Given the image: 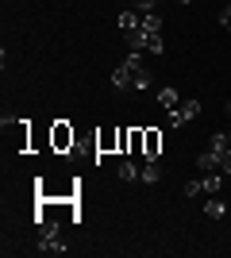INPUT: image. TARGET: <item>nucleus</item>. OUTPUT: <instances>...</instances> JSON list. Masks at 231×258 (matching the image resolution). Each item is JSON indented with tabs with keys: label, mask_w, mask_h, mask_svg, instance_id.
Returning <instances> with one entry per match:
<instances>
[{
	"label": "nucleus",
	"mask_w": 231,
	"mask_h": 258,
	"mask_svg": "<svg viewBox=\"0 0 231 258\" xmlns=\"http://www.w3.org/2000/svg\"><path fill=\"white\" fill-rule=\"evenodd\" d=\"M73 143H77V131L69 127L66 119H54V123H50V147H54L58 154H66V151H73Z\"/></svg>",
	"instance_id": "1"
},
{
	"label": "nucleus",
	"mask_w": 231,
	"mask_h": 258,
	"mask_svg": "<svg viewBox=\"0 0 231 258\" xmlns=\"http://www.w3.org/2000/svg\"><path fill=\"white\" fill-rule=\"evenodd\" d=\"M143 158H162V131L143 127Z\"/></svg>",
	"instance_id": "4"
},
{
	"label": "nucleus",
	"mask_w": 231,
	"mask_h": 258,
	"mask_svg": "<svg viewBox=\"0 0 231 258\" xmlns=\"http://www.w3.org/2000/svg\"><path fill=\"white\" fill-rule=\"evenodd\" d=\"M158 177H162V162H158V158H146V162H143V177H139V181L154 185Z\"/></svg>",
	"instance_id": "11"
},
{
	"label": "nucleus",
	"mask_w": 231,
	"mask_h": 258,
	"mask_svg": "<svg viewBox=\"0 0 231 258\" xmlns=\"http://www.w3.org/2000/svg\"><path fill=\"white\" fill-rule=\"evenodd\" d=\"M197 166H200V173H212V170H220V154L212 151H204V154H197Z\"/></svg>",
	"instance_id": "10"
},
{
	"label": "nucleus",
	"mask_w": 231,
	"mask_h": 258,
	"mask_svg": "<svg viewBox=\"0 0 231 258\" xmlns=\"http://www.w3.org/2000/svg\"><path fill=\"white\" fill-rule=\"evenodd\" d=\"M112 85H116V89H135V70H131V62H123V66H116V70H112Z\"/></svg>",
	"instance_id": "6"
},
{
	"label": "nucleus",
	"mask_w": 231,
	"mask_h": 258,
	"mask_svg": "<svg viewBox=\"0 0 231 258\" xmlns=\"http://www.w3.org/2000/svg\"><path fill=\"white\" fill-rule=\"evenodd\" d=\"M197 116H200V100H181V104L170 112V123H174V127H185V123H193Z\"/></svg>",
	"instance_id": "2"
},
{
	"label": "nucleus",
	"mask_w": 231,
	"mask_h": 258,
	"mask_svg": "<svg viewBox=\"0 0 231 258\" xmlns=\"http://www.w3.org/2000/svg\"><path fill=\"white\" fill-rule=\"evenodd\" d=\"M181 4H193V0H181Z\"/></svg>",
	"instance_id": "23"
},
{
	"label": "nucleus",
	"mask_w": 231,
	"mask_h": 258,
	"mask_svg": "<svg viewBox=\"0 0 231 258\" xmlns=\"http://www.w3.org/2000/svg\"><path fill=\"white\" fill-rule=\"evenodd\" d=\"M123 39H127V50L143 54V50H146V39H150V31H143V27H131V31H123Z\"/></svg>",
	"instance_id": "7"
},
{
	"label": "nucleus",
	"mask_w": 231,
	"mask_h": 258,
	"mask_svg": "<svg viewBox=\"0 0 231 258\" xmlns=\"http://www.w3.org/2000/svg\"><path fill=\"white\" fill-rule=\"evenodd\" d=\"M120 151L131 154V131H127V127H120Z\"/></svg>",
	"instance_id": "17"
},
{
	"label": "nucleus",
	"mask_w": 231,
	"mask_h": 258,
	"mask_svg": "<svg viewBox=\"0 0 231 258\" xmlns=\"http://www.w3.org/2000/svg\"><path fill=\"white\" fill-rule=\"evenodd\" d=\"M97 151H100V154H112V151H120V131H112V127L97 131Z\"/></svg>",
	"instance_id": "5"
},
{
	"label": "nucleus",
	"mask_w": 231,
	"mask_h": 258,
	"mask_svg": "<svg viewBox=\"0 0 231 258\" xmlns=\"http://www.w3.org/2000/svg\"><path fill=\"white\" fill-rule=\"evenodd\" d=\"M154 97H158V104H162L166 112H174V108L181 104V97H177V89H170V85H162L158 93H154Z\"/></svg>",
	"instance_id": "8"
},
{
	"label": "nucleus",
	"mask_w": 231,
	"mask_h": 258,
	"mask_svg": "<svg viewBox=\"0 0 231 258\" xmlns=\"http://www.w3.org/2000/svg\"><path fill=\"white\" fill-rule=\"evenodd\" d=\"M223 189V173L220 170H212V173H204V197H212V193H220Z\"/></svg>",
	"instance_id": "12"
},
{
	"label": "nucleus",
	"mask_w": 231,
	"mask_h": 258,
	"mask_svg": "<svg viewBox=\"0 0 231 258\" xmlns=\"http://www.w3.org/2000/svg\"><path fill=\"white\" fill-rule=\"evenodd\" d=\"M204 193V177H200V181H189L185 185V197H200Z\"/></svg>",
	"instance_id": "18"
},
{
	"label": "nucleus",
	"mask_w": 231,
	"mask_h": 258,
	"mask_svg": "<svg viewBox=\"0 0 231 258\" xmlns=\"http://www.w3.org/2000/svg\"><path fill=\"white\" fill-rule=\"evenodd\" d=\"M227 116H231V100H227Z\"/></svg>",
	"instance_id": "22"
},
{
	"label": "nucleus",
	"mask_w": 231,
	"mask_h": 258,
	"mask_svg": "<svg viewBox=\"0 0 231 258\" xmlns=\"http://www.w3.org/2000/svg\"><path fill=\"white\" fill-rule=\"evenodd\" d=\"M220 173H231V151L220 154Z\"/></svg>",
	"instance_id": "19"
},
{
	"label": "nucleus",
	"mask_w": 231,
	"mask_h": 258,
	"mask_svg": "<svg viewBox=\"0 0 231 258\" xmlns=\"http://www.w3.org/2000/svg\"><path fill=\"white\" fill-rule=\"evenodd\" d=\"M162 50H166L162 35H150V39H146V54H162Z\"/></svg>",
	"instance_id": "15"
},
{
	"label": "nucleus",
	"mask_w": 231,
	"mask_h": 258,
	"mask_svg": "<svg viewBox=\"0 0 231 258\" xmlns=\"http://www.w3.org/2000/svg\"><path fill=\"white\" fill-rule=\"evenodd\" d=\"M143 31L162 35V16H158V12H143Z\"/></svg>",
	"instance_id": "13"
},
{
	"label": "nucleus",
	"mask_w": 231,
	"mask_h": 258,
	"mask_svg": "<svg viewBox=\"0 0 231 258\" xmlns=\"http://www.w3.org/2000/svg\"><path fill=\"white\" fill-rule=\"evenodd\" d=\"M131 154H143V127H131Z\"/></svg>",
	"instance_id": "16"
},
{
	"label": "nucleus",
	"mask_w": 231,
	"mask_h": 258,
	"mask_svg": "<svg viewBox=\"0 0 231 258\" xmlns=\"http://www.w3.org/2000/svg\"><path fill=\"white\" fill-rule=\"evenodd\" d=\"M227 20H231V0L223 4V12H220V23H227Z\"/></svg>",
	"instance_id": "20"
},
{
	"label": "nucleus",
	"mask_w": 231,
	"mask_h": 258,
	"mask_svg": "<svg viewBox=\"0 0 231 258\" xmlns=\"http://www.w3.org/2000/svg\"><path fill=\"white\" fill-rule=\"evenodd\" d=\"M223 27H227V31H231V20H227V23H223Z\"/></svg>",
	"instance_id": "21"
},
{
	"label": "nucleus",
	"mask_w": 231,
	"mask_h": 258,
	"mask_svg": "<svg viewBox=\"0 0 231 258\" xmlns=\"http://www.w3.org/2000/svg\"><path fill=\"white\" fill-rule=\"evenodd\" d=\"M66 239H62V231H43L39 235V254H66Z\"/></svg>",
	"instance_id": "3"
},
{
	"label": "nucleus",
	"mask_w": 231,
	"mask_h": 258,
	"mask_svg": "<svg viewBox=\"0 0 231 258\" xmlns=\"http://www.w3.org/2000/svg\"><path fill=\"white\" fill-rule=\"evenodd\" d=\"M223 212H227L223 197H220V193H212V197H208V205H204V216H208V220H223Z\"/></svg>",
	"instance_id": "9"
},
{
	"label": "nucleus",
	"mask_w": 231,
	"mask_h": 258,
	"mask_svg": "<svg viewBox=\"0 0 231 258\" xmlns=\"http://www.w3.org/2000/svg\"><path fill=\"white\" fill-rule=\"evenodd\" d=\"M120 177H123V181H139V177H143V166H135V162H123V166H120Z\"/></svg>",
	"instance_id": "14"
}]
</instances>
